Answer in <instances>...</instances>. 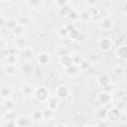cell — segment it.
<instances>
[{"label": "cell", "instance_id": "obj_23", "mask_svg": "<svg viewBox=\"0 0 127 127\" xmlns=\"http://www.w3.org/2000/svg\"><path fill=\"white\" fill-rule=\"evenodd\" d=\"M19 25V22H18V19H8L7 21H6V24H5V26H6V28L8 29V30H10V31H12L15 27H17Z\"/></svg>", "mask_w": 127, "mask_h": 127}, {"label": "cell", "instance_id": "obj_2", "mask_svg": "<svg viewBox=\"0 0 127 127\" xmlns=\"http://www.w3.org/2000/svg\"><path fill=\"white\" fill-rule=\"evenodd\" d=\"M96 83L99 87L103 88L104 90L108 89L112 85L111 78L107 73H101L100 75H98L97 78H96Z\"/></svg>", "mask_w": 127, "mask_h": 127}, {"label": "cell", "instance_id": "obj_1", "mask_svg": "<svg viewBox=\"0 0 127 127\" xmlns=\"http://www.w3.org/2000/svg\"><path fill=\"white\" fill-rule=\"evenodd\" d=\"M52 97L51 91L48 87L46 86H39L35 88V93H34V98L39 101V102H47L50 98Z\"/></svg>", "mask_w": 127, "mask_h": 127}, {"label": "cell", "instance_id": "obj_37", "mask_svg": "<svg viewBox=\"0 0 127 127\" xmlns=\"http://www.w3.org/2000/svg\"><path fill=\"white\" fill-rule=\"evenodd\" d=\"M55 127H67L65 124H64V123H58Z\"/></svg>", "mask_w": 127, "mask_h": 127}, {"label": "cell", "instance_id": "obj_3", "mask_svg": "<svg viewBox=\"0 0 127 127\" xmlns=\"http://www.w3.org/2000/svg\"><path fill=\"white\" fill-rule=\"evenodd\" d=\"M55 95L57 98L60 99H66L70 95V88L66 85H59L55 90Z\"/></svg>", "mask_w": 127, "mask_h": 127}, {"label": "cell", "instance_id": "obj_32", "mask_svg": "<svg viewBox=\"0 0 127 127\" xmlns=\"http://www.w3.org/2000/svg\"><path fill=\"white\" fill-rule=\"evenodd\" d=\"M68 18L71 19V20H75V19H78V12L75 10V9H72L70 10L69 14H68Z\"/></svg>", "mask_w": 127, "mask_h": 127}, {"label": "cell", "instance_id": "obj_27", "mask_svg": "<svg viewBox=\"0 0 127 127\" xmlns=\"http://www.w3.org/2000/svg\"><path fill=\"white\" fill-rule=\"evenodd\" d=\"M43 112H44V119H52L55 115V111L48 107L45 110H43Z\"/></svg>", "mask_w": 127, "mask_h": 127}, {"label": "cell", "instance_id": "obj_4", "mask_svg": "<svg viewBox=\"0 0 127 127\" xmlns=\"http://www.w3.org/2000/svg\"><path fill=\"white\" fill-rule=\"evenodd\" d=\"M121 114H122V111L119 110L117 107L113 106L109 108L107 111V119L113 123H117L121 118Z\"/></svg>", "mask_w": 127, "mask_h": 127}, {"label": "cell", "instance_id": "obj_21", "mask_svg": "<svg viewBox=\"0 0 127 127\" xmlns=\"http://www.w3.org/2000/svg\"><path fill=\"white\" fill-rule=\"evenodd\" d=\"M107 111L108 109L105 106H100L97 110H96V115L99 119H107Z\"/></svg>", "mask_w": 127, "mask_h": 127}, {"label": "cell", "instance_id": "obj_12", "mask_svg": "<svg viewBox=\"0 0 127 127\" xmlns=\"http://www.w3.org/2000/svg\"><path fill=\"white\" fill-rule=\"evenodd\" d=\"M37 62L42 64V65H46L48 64L50 62H51V56L49 53H40L38 56H37Z\"/></svg>", "mask_w": 127, "mask_h": 127}, {"label": "cell", "instance_id": "obj_17", "mask_svg": "<svg viewBox=\"0 0 127 127\" xmlns=\"http://www.w3.org/2000/svg\"><path fill=\"white\" fill-rule=\"evenodd\" d=\"M34 56V51L31 49V48H23L21 50V54H20V57H22L23 59H25L26 61H29L33 58Z\"/></svg>", "mask_w": 127, "mask_h": 127}, {"label": "cell", "instance_id": "obj_26", "mask_svg": "<svg viewBox=\"0 0 127 127\" xmlns=\"http://www.w3.org/2000/svg\"><path fill=\"white\" fill-rule=\"evenodd\" d=\"M2 118H6V120H16L18 118V116L16 114V111L12 110V111H8L4 115H2Z\"/></svg>", "mask_w": 127, "mask_h": 127}, {"label": "cell", "instance_id": "obj_9", "mask_svg": "<svg viewBox=\"0 0 127 127\" xmlns=\"http://www.w3.org/2000/svg\"><path fill=\"white\" fill-rule=\"evenodd\" d=\"M34 93H35V87H33L29 83L22 84V86H21V94L23 95V97H26V98L34 97Z\"/></svg>", "mask_w": 127, "mask_h": 127}, {"label": "cell", "instance_id": "obj_38", "mask_svg": "<svg viewBox=\"0 0 127 127\" xmlns=\"http://www.w3.org/2000/svg\"><path fill=\"white\" fill-rule=\"evenodd\" d=\"M84 127H96V125H94V124H91V123H89V124H86V125H84Z\"/></svg>", "mask_w": 127, "mask_h": 127}, {"label": "cell", "instance_id": "obj_25", "mask_svg": "<svg viewBox=\"0 0 127 127\" xmlns=\"http://www.w3.org/2000/svg\"><path fill=\"white\" fill-rule=\"evenodd\" d=\"M18 22H19L20 25H22V26H24V27L26 28L28 25H30V23H31V18L28 17V16H21V17L18 18Z\"/></svg>", "mask_w": 127, "mask_h": 127}, {"label": "cell", "instance_id": "obj_18", "mask_svg": "<svg viewBox=\"0 0 127 127\" xmlns=\"http://www.w3.org/2000/svg\"><path fill=\"white\" fill-rule=\"evenodd\" d=\"M25 31H26V28H25L24 26H22V25H20V24H19L17 27H15V28L11 31V33H12V35H13L14 37L20 38V37L24 36Z\"/></svg>", "mask_w": 127, "mask_h": 127}, {"label": "cell", "instance_id": "obj_11", "mask_svg": "<svg viewBox=\"0 0 127 127\" xmlns=\"http://www.w3.org/2000/svg\"><path fill=\"white\" fill-rule=\"evenodd\" d=\"M12 94H13V90L10 86L8 85H3L0 89V96L2 98V100H8V99H11L12 97Z\"/></svg>", "mask_w": 127, "mask_h": 127}, {"label": "cell", "instance_id": "obj_16", "mask_svg": "<svg viewBox=\"0 0 127 127\" xmlns=\"http://www.w3.org/2000/svg\"><path fill=\"white\" fill-rule=\"evenodd\" d=\"M19 60V56L17 55H11V54H6L4 56V62L6 64H17Z\"/></svg>", "mask_w": 127, "mask_h": 127}, {"label": "cell", "instance_id": "obj_39", "mask_svg": "<svg viewBox=\"0 0 127 127\" xmlns=\"http://www.w3.org/2000/svg\"><path fill=\"white\" fill-rule=\"evenodd\" d=\"M119 127H127V124H125V123L124 124H120Z\"/></svg>", "mask_w": 127, "mask_h": 127}, {"label": "cell", "instance_id": "obj_22", "mask_svg": "<svg viewBox=\"0 0 127 127\" xmlns=\"http://www.w3.org/2000/svg\"><path fill=\"white\" fill-rule=\"evenodd\" d=\"M47 104H48V108H50V109H52L54 111H56V109L59 106V102H58L57 98L56 97H53V96L47 101Z\"/></svg>", "mask_w": 127, "mask_h": 127}, {"label": "cell", "instance_id": "obj_34", "mask_svg": "<svg viewBox=\"0 0 127 127\" xmlns=\"http://www.w3.org/2000/svg\"><path fill=\"white\" fill-rule=\"evenodd\" d=\"M87 10L89 11V13H90V15H91L92 17H93V16L98 15V13H99L98 9H97V8H95V7H90V8H88Z\"/></svg>", "mask_w": 127, "mask_h": 127}, {"label": "cell", "instance_id": "obj_14", "mask_svg": "<svg viewBox=\"0 0 127 127\" xmlns=\"http://www.w3.org/2000/svg\"><path fill=\"white\" fill-rule=\"evenodd\" d=\"M80 70L81 69H80L79 65L78 64H73L72 65H70L69 67H67V68L64 69L65 73L67 75H69V76H76V75H78L79 72H80Z\"/></svg>", "mask_w": 127, "mask_h": 127}, {"label": "cell", "instance_id": "obj_8", "mask_svg": "<svg viewBox=\"0 0 127 127\" xmlns=\"http://www.w3.org/2000/svg\"><path fill=\"white\" fill-rule=\"evenodd\" d=\"M97 99L102 104V106H104V105H106L112 101V94L110 92H108L107 90H103V91L98 93Z\"/></svg>", "mask_w": 127, "mask_h": 127}, {"label": "cell", "instance_id": "obj_33", "mask_svg": "<svg viewBox=\"0 0 127 127\" xmlns=\"http://www.w3.org/2000/svg\"><path fill=\"white\" fill-rule=\"evenodd\" d=\"M2 127H17L16 120H7L6 123L2 125Z\"/></svg>", "mask_w": 127, "mask_h": 127}, {"label": "cell", "instance_id": "obj_29", "mask_svg": "<svg viewBox=\"0 0 127 127\" xmlns=\"http://www.w3.org/2000/svg\"><path fill=\"white\" fill-rule=\"evenodd\" d=\"M70 10H71V8H69V7H67V6L65 5V6L60 8V14H61L62 16H64V17H68V14H69Z\"/></svg>", "mask_w": 127, "mask_h": 127}, {"label": "cell", "instance_id": "obj_10", "mask_svg": "<svg viewBox=\"0 0 127 127\" xmlns=\"http://www.w3.org/2000/svg\"><path fill=\"white\" fill-rule=\"evenodd\" d=\"M16 123H17V127H31L33 124V118L21 115L18 116V118L16 119Z\"/></svg>", "mask_w": 127, "mask_h": 127}, {"label": "cell", "instance_id": "obj_35", "mask_svg": "<svg viewBox=\"0 0 127 127\" xmlns=\"http://www.w3.org/2000/svg\"><path fill=\"white\" fill-rule=\"evenodd\" d=\"M114 72L117 75H122L124 73V68L122 66H116V67H114Z\"/></svg>", "mask_w": 127, "mask_h": 127}, {"label": "cell", "instance_id": "obj_7", "mask_svg": "<svg viewBox=\"0 0 127 127\" xmlns=\"http://www.w3.org/2000/svg\"><path fill=\"white\" fill-rule=\"evenodd\" d=\"M97 47L102 52H107L112 48V41L109 38H101L97 42Z\"/></svg>", "mask_w": 127, "mask_h": 127}, {"label": "cell", "instance_id": "obj_19", "mask_svg": "<svg viewBox=\"0 0 127 127\" xmlns=\"http://www.w3.org/2000/svg\"><path fill=\"white\" fill-rule=\"evenodd\" d=\"M26 3L31 9H39L45 4V2L42 0H29Z\"/></svg>", "mask_w": 127, "mask_h": 127}, {"label": "cell", "instance_id": "obj_28", "mask_svg": "<svg viewBox=\"0 0 127 127\" xmlns=\"http://www.w3.org/2000/svg\"><path fill=\"white\" fill-rule=\"evenodd\" d=\"M58 34H59V36L62 37V38L68 37V31L66 30V28H65L64 26H62V27L59 28V30H58Z\"/></svg>", "mask_w": 127, "mask_h": 127}, {"label": "cell", "instance_id": "obj_5", "mask_svg": "<svg viewBox=\"0 0 127 127\" xmlns=\"http://www.w3.org/2000/svg\"><path fill=\"white\" fill-rule=\"evenodd\" d=\"M60 64H61V66L64 68V69H65V68H67V67H69L70 65H72L73 64H74V60H73V56H71V55H65V56H62V57H60Z\"/></svg>", "mask_w": 127, "mask_h": 127}, {"label": "cell", "instance_id": "obj_24", "mask_svg": "<svg viewBox=\"0 0 127 127\" xmlns=\"http://www.w3.org/2000/svg\"><path fill=\"white\" fill-rule=\"evenodd\" d=\"M31 117L33 118V120H43L44 119V112L43 110H34L31 114Z\"/></svg>", "mask_w": 127, "mask_h": 127}, {"label": "cell", "instance_id": "obj_36", "mask_svg": "<svg viewBox=\"0 0 127 127\" xmlns=\"http://www.w3.org/2000/svg\"><path fill=\"white\" fill-rule=\"evenodd\" d=\"M79 67H80V69H81V70L86 69V68L88 67V63H87V62H85V61H82V62H81V64H79Z\"/></svg>", "mask_w": 127, "mask_h": 127}, {"label": "cell", "instance_id": "obj_20", "mask_svg": "<svg viewBox=\"0 0 127 127\" xmlns=\"http://www.w3.org/2000/svg\"><path fill=\"white\" fill-rule=\"evenodd\" d=\"M91 18H92V16L90 15V13L87 9H82L78 12V19L81 21H89Z\"/></svg>", "mask_w": 127, "mask_h": 127}, {"label": "cell", "instance_id": "obj_13", "mask_svg": "<svg viewBox=\"0 0 127 127\" xmlns=\"http://www.w3.org/2000/svg\"><path fill=\"white\" fill-rule=\"evenodd\" d=\"M116 56L122 61H127V45H121L116 49Z\"/></svg>", "mask_w": 127, "mask_h": 127}, {"label": "cell", "instance_id": "obj_6", "mask_svg": "<svg viewBox=\"0 0 127 127\" xmlns=\"http://www.w3.org/2000/svg\"><path fill=\"white\" fill-rule=\"evenodd\" d=\"M99 27L103 31H110L114 27V21L110 17H104L99 22Z\"/></svg>", "mask_w": 127, "mask_h": 127}, {"label": "cell", "instance_id": "obj_31", "mask_svg": "<svg viewBox=\"0 0 127 127\" xmlns=\"http://www.w3.org/2000/svg\"><path fill=\"white\" fill-rule=\"evenodd\" d=\"M32 69H33V66H32L31 64H25L22 66V71H23L24 73H26V74H29V73L32 71Z\"/></svg>", "mask_w": 127, "mask_h": 127}, {"label": "cell", "instance_id": "obj_30", "mask_svg": "<svg viewBox=\"0 0 127 127\" xmlns=\"http://www.w3.org/2000/svg\"><path fill=\"white\" fill-rule=\"evenodd\" d=\"M78 36H79V33H78V31H77V29H76V28L72 29V30H71V31H69V33H68V37H69L70 39H72V40L77 39V38H78Z\"/></svg>", "mask_w": 127, "mask_h": 127}, {"label": "cell", "instance_id": "obj_15", "mask_svg": "<svg viewBox=\"0 0 127 127\" xmlns=\"http://www.w3.org/2000/svg\"><path fill=\"white\" fill-rule=\"evenodd\" d=\"M18 71H19V68L17 67L16 64H5L4 65V72L7 75L13 76V75L17 74Z\"/></svg>", "mask_w": 127, "mask_h": 127}]
</instances>
